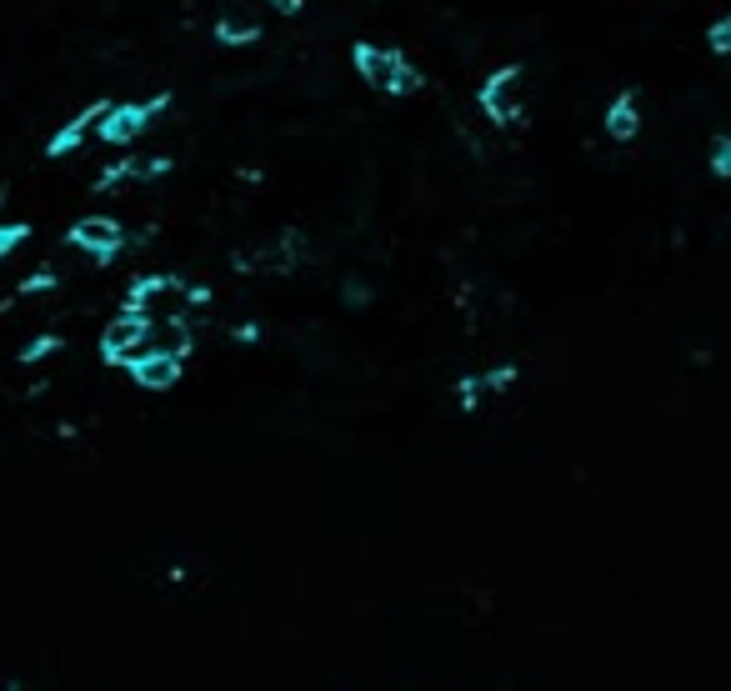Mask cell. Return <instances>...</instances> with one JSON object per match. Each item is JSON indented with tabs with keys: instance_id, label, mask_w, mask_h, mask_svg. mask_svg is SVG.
Here are the masks:
<instances>
[{
	"instance_id": "cell-11",
	"label": "cell",
	"mask_w": 731,
	"mask_h": 691,
	"mask_svg": "<svg viewBox=\"0 0 731 691\" xmlns=\"http://www.w3.org/2000/svg\"><path fill=\"white\" fill-rule=\"evenodd\" d=\"M66 351V336L60 330H40V336H30L26 346H20V366H40V361H50V356H60Z\"/></svg>"
},
{
	"instance_id": "cell-20",
	"label": "cell",
	"mask_w": 731,
	"mask_h": 691,
	"mask_svg": "<svg viewBox=\"0 0 731 691\" xmlns=\"http://www.w3.org/2000/svg\"><path fill=\"white\" fill-rule=\"evenodd\" d=\"M0 200H6V186H0Z\"/></svg>"
},
{
	"instance_id": "cell-14",
	"label": "cell",
	"mask_w": 731,
	"mask_h": 691,
	"mask_svg": "<svg viewBox=\"0 0 731 691\" xmlns=\"http://www.w3.org/2000/svg\"><path fill=\"white\" fill-rule=\"evenodd\" d=\"M130 166H136V180H160L176 170V156H166V150H150V156H130Z\"/></svg>"
},
{
	"instance_id": "cell-15",
	"label": "cell",
	"mask_w": 731,
	"mask_h": 691,
	"mask_svg": "<svg viewBox=\"0 0 731 691\" xmlns=\"http://www.w3.org/2000/svg\"><path fill=\"white\" fill-rule=\"evenodd\" d=\"M56 286H60V270L46 260V266H36L26 280H20V286H16V296H40V290H56Z\"/></svg>"
},
{
	"instance_id": "cell-4",
	"label": "cell",
	"mask_w": 731,
	"mask_h": 691,
	"mask_svg": "<svg viewBox=\"0 0 731 691\" xmlns=\"http://www.w3.org/2000/svg\"><path fill=\"white\" fill-rule=\"evenodd\" d=\"M150 336H156V320L150 316H140V310H116V316L100 326L96 351L106 366H130V361L150 346Z\"/></svg>"
},
{
	"instance_id": "cell-8",
	"label": "cell",
	"mask_w": 731,
	"mask_h": 691,
	"mask_svg": "<svg viewBox=\"0 0 731 691\" xmlns=\"http://www.w3.org/2000/svg\"><path fill=\"white\" fill-rule=\"evenodd\" d=\"M186 290V280L176 276V270H140V276L126 280V296H120V310H140V316L156 320V306L166 296H180Z\"/></svg>"
},
{
	"instance_id": "cell-5",
	"label": "cell",
	"mask_w": 731,
	"mask_h": 691,
	"mask_svg": "<svg viewBox=\"0 0 731 691\" xmlns=\"http://www.w3.org/2000/svg\"><path fill=\"white\" fill-rule=\"evenodd\" d=\"M521 80H526V70L521 66H501V70H491V76L481 80L476 100H481V110H486L491 126H521V120H526Z\"/></svg>"
},
{
	"instance_id": "cell-12",
	"label": "cell",
	"mask_w": 731,
	"mask_h": 691,
	"mask_svg": "<svg viewBox=\"0 0 731 691\" xmlns=\"http://www.w3.org/2000/svg\"><path fill=\"white\" fill-rule=\"evenodd\" d=\"M256 36H260L256 20H240V16H220L216 20V40H220V46H250Z\"/></svg>"
},
{
	"instance_id": "cell-1",
	"label": "cell",
	"mask_w": 731,
	"mask_h": 691,
	"mask_svg": "<svg viewBox=\"0 0 731 691\" xmlns=\"http://www.w3.org/2000/svg\"><path fill=\"white\" fill-rule=\"evenodd\" d=\"M350 66H356V76L366 80L371 90H381V96H416V90L426 86V76H421L401 50L371 46V40H356V46H350Z\"/></svg>"
},
{
	"instance_id": "cell-2",
	"label": "cell",
	"mask_w": 731,
	"mask_h": 691,
	"mask_svg": "<svg viewBox=\"0 0 731 691\" xmlns=\"http://www.w3.org/2000/svg\"><path fill=\"white\" fill-rule=\"evenodd\" d=\"M521 376H526L521 361H496V366H481V371H461V376L451 381V406H456L461 416H476V411L491 406L496 396H511V391L521 386Z\"/></svg>"
},
{
	"instance_id": "cell-6",
	"label": "cell",
	"mask_w": 731,
	"mask_h": 691,
	"mask_svg": "<svg viewBox=\"0 0 731 691\" xmlns=\"http://www.w3.org/2000/svg\"><path fill=\"white\" fill-rule=\"evenodd\" d=\"M166 106H170L166 90H160V96H150V100H110V110H106V120H100L96 136L106 140V146H130V140L146 136L150 120H156Z\"/></svg>"
},
{
	"instance_id": "cell-10",
	"label": "cell",
	"mask_w": 731,
	"mask_h": 691,
	"mask_svg": "<svg viewBox=\"0 0 731 691\" xmlns=\"http://www.w3.org/2000/svg\"><path fill=\"white\" fill-rule=\"evenodd\" d=\"M641 96L636 90H621V96H611V106H606V116H601V130H606V140H636L641 136Z\"/></svg>"
},
{
	"instance_id": "cell-19",
	"label": "cell",
	"mask_w": 731,
	"mask_h": 691,
	"mask_svg": "<svg viewBox=\"0 0 731 691\" xmlns=\"http://www.w3.org/2000/svg\"><path fill=\"white\" fill-rule=\"evenodd\" d=\"M266 6H276V10H286V16H296L300 0H266Z\"/></svg>"
},
{
	"instance_id": "cell-9",
	"label": "cell",
	"mask_w": 731,
	"mask_h": 691,
	"mask_svg": "<svg viewBox=\"0 0 731 691\" xmlns=\"http://www.w3.org/2000/svg\"><path fill=\"white\" fill-rule=\"evenodd\" d=\"M106 110H110V100H90L86 110H76V116L66 120V126L56 130V136L46 140V156L50 160H66V156H76L80 146H86L90 136H96L100 130V120H106Z\"/></svg>"
},
{
	"instance_id": "cell-13",
	"label": "cell",
	"mask_w": 731,
	"mask_h": 691,
	"mask_svg": "<svg viewBox=\"0 0 731 691\" xmlns=\"http://www.w3.org/2000/svg\"><path fill=\"white\" fill-rule=\"evenodd\" d=\"M707 170L717 180H731V136L727 130H717V136H711V146H707Z\"/></svg>"
},
{
	"instance_id": "cell-7",
	"label": "cell",
	"mask_w": 731,
	"mask_h": 691,
	"mask_svg": "<svg viewBox=\"0 0 731 691\" xmlns=\"http://www.w3.org/2000/svg\"><path fill=\"white\" fill-rule=\"evenodd\" d=\"M126 376H130V386L146 391V396H166V391H176L180 381H186V361L170 356V351H160V346H146L126 366Z\"/></svg>"
},
{
	"instance_id": "cell-3",
	"label": "cell",
	"mask_w": 731,
	"mask_h": 691,
	"mask_svg": "<svg viewBox=\"0 0 731 691\" xmlns=\"http://www.w3.org/2000/svg\"><path fill=\"white\" fill-rule=\"evenodd\" d=\"M66 246H70V250H80V256H86L96 270H106L110 260H116L120 250L130 246V236H126V226H120L116 216H100V210H96V216L70 220Z\"/></svg>"
},
{
	"instance_id": "cell-16",
	"label": "cell",
	"mask_w": 731,
	"mask_h": 691,
	"mask_svg": "<svg viewBox=\"0 0 731 691\" xmlns=\"http://www.w3.org/2000/svg\"><path fill=\"white\" fill-rule=\"evenodd\" d=\"M26 240H30V220H6V226H0V260L16 256Z\"/></svg>"
},
{
	"instance_id": "cell-17",
	"label": "cell",
	"mask_w": 731,
	"mask_h": 691,
	"mask_svg": "<svg viewBox=\"0 0 731 691\" xmlns=\"http://www.w3.org/2000/svg\"><path fill=\"white\" fill-rule=\"evenodd\" d=\"M707 50L711 56H731V16H717L707 26Z\"/></svg>"
},
{
	"instance_id": "cell-18",
	"label": "cell",
	"mask_w": 731,
	"mask_h": 691,
	"mask_svg": "<svg viewBox=\"0 0 731 691\" xmlns=\"http://www.w3.org/2000/svg\"><path fill=\"white\" fill-rule=\"evenodd\" d=\"M340 300H346L350 310H360V306L371 300V286H366L360 276H346V280H340Z\"/></svg>"
}]
</instances>
